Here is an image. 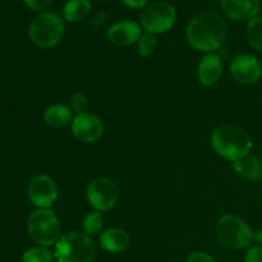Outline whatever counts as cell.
Instances as JSON below:
<instances>
[{
    "label": "cell",
    "mask_w": 262,
    "mask_h": 262,
    "mask_svg": "<svg viewBox=\"0 0 262 262\" xmlns=\"http://www.w3.org/2000/svg\"><path fill=\"white\" fill-rule=\"evenodd\" d=\"M187 41L202 53H215L222 48L228 35L225 20L212 12L199 13L187 26Z\"/></svg>",
    "instance_id": "6da1fadb"
},
{
    "label": "cell",
    "mask_w": 262,
    "mask_h": 262,
    "mask_svg": "<svg viewBox=\"0 0 262 262\" xmlns=\"http://www.w3.org/2000/svg\"><path fill=\"white\" fill-rule=\"evenodd\" d=\"M211 146L215 152L228 161H239L247 158L252 150V138L237 125H222L211 135Z\"/></svg>",
    "instance_id": "7a4b0ae2"
},
{
    "label": "cell",
    "mask_w": 262,
    "mask_h": 262,
    "mask_svg": "<svg viewBox=\"0 0 262 262\" xmlns=\"http://www.w3.org/2000/svg\"><path fill=\"white\" fill-rule=\"evenodd\" d=\"M54 256L59 262H94L96 246L90 235L81 232H69L58 241Z\"/></svg>",
    "instance_id": "3957f363"
},
{
    "label": "cell",
    "mask_w": 262,
    "mask_h": 262,
    "mask_svg": "<svg viewBox=\"0 0 262 262\" xmlns=\"http://www.w3.org/2000/svg\"><path fill=\"white\" fill-rule=\"evenodd\" d=\"M66 32L64 20L56 13L45 12L32 19L28 30L31 41L40 49H51L58 45Z\"/></svg>",
    "instance_id": "277c9868"
},
{
    "label": "cell",
    "mask_w": 262,
    "mask_h": 262,
    "mask_svg": "<svg viewBox=\"0 0 262 262\" xmlns=\"http://www.w3.org/2000/svg\"><path fill=\"white\" fill-rule=\"evenodd\" d=\"M60 222L50 209H37L30 215L27 232L31 239L42 247H51L60 239Z\"/></svg>",
    "instance_id": "5b68a950"
},
{
    "label": "cell",
    "mask_w": 262,
    "mask_h": 262,
    "mask_svg": "<svg viewBox=\"0 0 262 262\" xmlns=\"http://www.w3.org/2000/svg\"><path fill=\"white\" fill-rule=\"evenodd\" d=\"M216 235L220 242L229 250H245L253 241L250 225L237 215H224L216 223Z\"/></svg>",
    "instance_id": "8992f818"
},
{
    "label": "cell",
    "mask_w": 262,
    "mask_h": 262,
    "mask_svg": "<svg viewBox=\"0 0 262 262\" xmlns=\"http://www.w3.org/2000/svg\"><path fill=\"white\" fill-rule=\"evenodd\" d=\"M177 19V10L166 2L148 4L141 14V25L148 33H164L170 30Z\"/></svg>",
    "instance_id": "52a82bcc"
},
{
    "label": "cell",
    "mask_w": 262,
    "mask_h": 262,
    "mask_svg": "<svg viewBox=\"0 0 262 262\" xmlns=\"http://www.w3.org/2000/svg\"><path fill=\"white\" fill-rule=\"evenodd\" d=\"M87 200L95 211H109L117 206L119 201V189L109 178H95L87 187Z\"/></svg>",
    "instance_id": "ba28073f"
},
{
    "label": "cell",
    "mask_w": 262,
    "mask_h": 262,
    "mask_svg": "<svg viewBox=\"0 0 262 262\" xmlns=\"http://www.w3.org/2000/svg\"><path fill=\"white\" fill-rule=\"evenodd\" d=\"M28 197L38 209H50L58 199V187L53 178L46 174H38L30 182Z\"/></svg>",
    "instance_id": "9c48e42d"
},
{
    "label": "cell",
    "mask_w": 262,
    "mask_h": 262,
    "mask_svg": "<svg viewBox=\"0 0 262 262\" xmlns=\"http://www.w3.org/2000/svg\"><path fill=\"white\" fill-rule=\"evenodd\" d=\"M71 127L74 137L83 143L96 142L104 135V123L92 113L77 115L73 118Z\"/></svg>",
    "instance_id": "30bf717a"
},
{
    "label": "cell",
    "mask_w": 262,
    "mask_h": 262,
    "mask_svg": "<svg viewBox=\"0 0 262 262\" xmlns=\"http://www.w3.org/2000/svg\"><path fill=\"white\" fill-rule=\"evenodd\" d=\"M261 64L257 58L248 54H241L233 59L230 64V74L241 84L251 86L260 79Z\"/></svg>",
    "instance_id": "8fae6325"
},
{
    "label": "cell",
    "mask_w": 262,
    "mask_h": 262,
    "mask_svg": "<svg viewBox=\"0 0 262 262\" xmlns=\"http://www.w3.org/2000/svg\"><path fill=\"white\" fill-rule=\"evenodd\" d=\"M142 36L141 26L135 20H120L107 31V40L118 46H129L138 42Z\"/></svg>",
    "instance_id": "7c38bea8"
},
{
    "label": "cell",
    "mask_w": 262,
    "mask_h": 262,
    "mask_svg": "<svg viewBox=\"0 0 262 262\" xmlns=\"http://www.w3.org/2000/svg\"><path fill=\"white\" fill-rule=\"evenodd\" d=\"M220 5L228 17L238 22H250L260 10V0H220Z\"/></svg>",
    "instance_id": "4fadbf2b"
},
{
    "label": "cell",
    "mask_w": 262,
    "mask_h": 262,
    "mask_svg": "<svg viewBox=\"0 0 262 262\" xmlns=\"http://www.w3.org/2000/svg\"><path fill=\"white\" fill-rule=\"evenodd\" d=\"M223 76V60L219 54H205L197 67V77L204 86H214Z\"/></svg>",
    "instance_id": "5bb4252c"
},
{
    "label": "cell",
    "mask_w": 262,
    "mask_h": 262,
    "mask_svg": "<svg viewBox=\"0 0 262 262\" xmlns=\"http://www.w3.org/2000/svg\"><path fill=\"white\" fill-rule=\"evenodd\" d=\"M100 246L105 251L112 253L123 252L128 248L130 243L129 234L120 228H110L100 235Z\"/></svg>",
    "instance_id": "9a60e30c"
},
{
    "label": "cell",
    "mask_w": 262,
    "mask_h": 262,
    "mask_svg": "<svg viewBox=\"0 0 262 262\" xmlns=\"http://www.w3.org/2000/svg\"><path fill=\"white\" fill-rule=\"evenodd\" d=\"M43 120L51 128H64L73 122V110L64 104H53L46 107Z\"/></svg>",
    "instance_id": "2e32d148"
},
{
    "label": "cell",
    "mask_w": 262,
    "mask_h": 262,
    "mask_svg": "<svg viewBox=\"0 0 262 262\" xmlns=\"http://www.w3.org/2000/svg\"><path fill=\"white\" fill-rule=\"evenodd\" d=\"M233 170L242 178L250 182H257L262 179V160L256 156H250L233 163Z\"/></svg>",
    "instance_id": "e0dca14e"
},
{
    "label": "cell",
    "mask_w": 262,
    "mask_h": 262,
    "mask_svg": "<svg viewBox=\"0 0 262 262\" xmlns=\"http://www.w3.org/2000/svg\"><path fill=\"white\" fill-rule=\"evenodd\" d=\"M91 12L90 0H68L63 8L64 19L71 23L81 22Z\"/></svg>",
    "instance_id": "ac0fdd59"
},
{
    "label": "cell",
    "mask_w": 262,
    "mask_h": 262,
    "mask_svg": "<svg viewBox=\"0 0 262 262\" xmlns=\"http://www.w3.org/2000/svg\"><path fill=\"white\" fill-rule=\"evenodd\" d=\"M246 37L253 49L262 53V15L255 17L248 22L246 28Z\"/></svg>",
    "instance_id": "d6986e66"
},
{
    "label": "cell",
    "mask_w": 262,
    "mask_h": 262,
    "mask_svg": "<svg viewBox=\"0 0 262 262\" xmlns=\"http://www.w3.org/2000/svg\"><path fill=\"white\" fill-rule=\"evenodd\" d=\"M104 228V217H102L101 212L92 211L84 216L83 223H82V229L83 233L87 235H95L99 234Z\"/></svg>",
    "instance_id": "ffe728a7"
},
{
    "label": "cell",
    "mask_w": 262,
    "mask_h": 262,
    "mask_svg": "<svg viewBox=\"0 0 262 262\" xmlns=\"http://www.w3.org/2000/svg\"><path fill=\"white\" fill-rule=\"evenodd\" d=\"M54 253L48 247L37 246L26 251L22 256V262H53Z\"/></svg>",
    "instance_id": "44dd1931"
},
{
    "label": "cell",
    "mask_w": 262,
    "mask_h": 262,
    "mask_svg": "<svg viewBox=\"0 0 262 262\" xmlns=\"http://www.w3.org/2000/svg\"><path fill=\"white\" fill-rule=\"evenodd\" d=\"M137 43L138 55H140L141 58H148L150 55H152L156 46H158V38H156V35H154V33L146 32L145 35L141 36V38L138 40Z\"/></svg>",
    "instance_id": "7402d4cb"
},
{
    "label": "cell",
    "mask_w": 262,
    "mask_h": 262,
    "mask_svg": "<svg viewBox=\"0 0 262 262\" xmlns=\"http://www.w3.org/2000/svg\"><path fill=\"white\" fill-rule=\"evenodd\" d=\"M71 105H72V110L76 113L77 115L79 114H84V113H89V99H87L86 95L81 91H76L71 97Z\"/></svg>",
    "instance_id": "603a6c76"
},
{
    "label": "cell",
    "mask_w": 262,
    "mask_h": 262,
    "mask_svg": "<svg viewBox=\"0 0 262 262\" xmlns=\"http://www.w3.org/2000/svg\"><path fill=\"white\" fill-rule=\"evenodd\" d=\"M245 262H262V247H251L246 253Z\"/></svg>",
    "instance_id": "cb8c5ba5"
},
{
    "label": "cell",
    "mask_w": 262,
    "mask_h": 262,
    "mask_svg": "<svg viewBox=\"0 0 262 262\" xmlns=\"http://www.w3.org/2000/svg\"><path fill=\"white\" fill-rule=\"evenodd\" d=\"M187 262H216V261H215L209 253L197 251V252H192L191 255L188 256Z\"/></svg>",
    "instance_id": "d4e9b609"
},
{
    "label": "cell",
    "mask_w": 262,
    "mask_h": 262,
    "mask_svg": "<svg viewBox=\"0 0 262 262\" xmlns=\"http://www.w3.org/2000/svg\"><path fill=\"white\" fill-rule=\"evenodd\" d=\"M53 0H25V4L32 10H45Z\"/></svg>",
    "instance_id": "484cf974"
},
{
    "label": "cell",
    "mask_w": 262,
    "mask_h": 262,
    "mask_svg": "<svg viewBox=\"0 0 262 262\" xmlns=\"http://www.w3.org/2000/svg\"><path fill=\"white\" fill-rule=\"evenodd\" d=\"M122 2L132 9H141V8L145 9L147 7L148 0H122Z\"/></svg>",
    "instance_id": "4316f807"
},
{
    "label": "cell",
    "mask_w": 262,
    "mask_h": 262,
    "mask_svg": "<svg viewBox=\"0 0 262 262\" xmlns=\"http://www.w3.org/2000/svg\"><path fill=\"white\" fill-rule=\"evenodd\" d=\"M253 239L256 241V243H257L260 247H262V229L257 230L256 233H253Z\"/></svg>",
    "instance_id": "83f0119b"
}]
</instances>
